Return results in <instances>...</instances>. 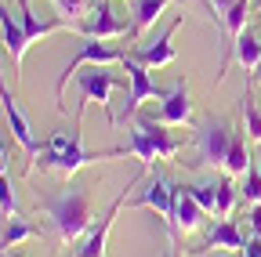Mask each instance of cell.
I'll list each match as a JSON object with an SVG mask.
<instances>
[{
    "instance_id": "cell-1",
    "label": "cell",
    "mask_w": 261,
    "mask_h": 257,
    "mask_svg": "<svg viewBox=\"0 0 261 257\" xmlns=\"http://www.w3.org/2000/svg\"><path fill=\"white\" fill-rule=\"evenodd\" d=\"M84 109L87 105H76V116H73V134H51L47 145H40V152L29 159L25 174L33 170H51V174H62V178H76L84 167L91 163H102V159H116V156H127L130 149L127 145H116V149H84Z\"/></svg>"
},
{
    "instance_id": "cell-2",
    "label": "cell",
    "mask_w": 261,
    "mask_h": 257,
    "mask_svg": "<svg viewBox=\"0 0 261 257\" xmlns=\"http://www.w3.org/2000/svg\"><path fill=\"white\" fill-rule=\"evenodd\" d=\"M37 210L47 217L58 243H76L94 229V192L73 178H65V185L51 196H37Z\"/></svg>"
},
{
    "instance_id": "cell-3",
    "label": "cell",
    "mask_w": 261,
    "mask_h": 257,
    "mask_svg": "<svg viewBox=\"0 0 261 257\" xmlns=\"http://www.w3.org/2000/svg\"><path fill=\"white\" fill-rule=\"evenodd\" d=\"M116 62H123V51L113 47L109 40H84L76 58L58 73V83H55V98H58V112H65V87H69V80L84 69V66H116Z\"/></svg>"
},
{
    "instance_id": "cell-4",
    "label": "cell",
    "mask_w": 261,
    "mask_h": 257,
    "mask_svg": "<svg viewBox=\"0 0 261 257\" xmlns=\"http://www.w3.org/2000/svg\"><path fill=\"white\" fill-rule=\"evenodd\" d=\"M69 29L80 33L84 40H120L127 33H135V25H127L123 18L113 15V0H98V4H91L84 18L69 22Z\"/></svg>"
},
{
    "instance_id": "cell-5",
    "label": "cell",
    "mask_w": 261,
    "mask_h": 257,
    "mask_svg": "<svg viewBox=\"0 0 261 257\" xmlns=\"http://www.w3.org/2000/svg\"><path fill=\"white\" fill-rule=\"evenodd\" d=\"M232 123L211 116L196 127V167H225L228 156V141H232Z\"/></svg>"
},
{
    "instance_id": "cell-6",
    "label": "cell",
    "mask_w": 261,
    "mask_h": 257,
    "mask_svg": "<svg viewBox=\"0 0 261 257\" xmlns=\"http://www.w3.org/2000/svg\"><path fill=\"white\" fill-rule=\"evenodd\" d=\"M120 66L127 69V80H130V94H127V105H123V120H127V116H138V109H142L145 98H167V94H171L167 87H160V83L149 76V69L142 66L138 58L123 54Z\"/></svg>"
},
{
    "instance_id": "cell-7",
    "label": "cell",
    "mask_w": 261,
    "mask_h": 257,
    "mask_svg": "<svg viewBox=\"0 0 261 257\" xmlns=\"http://www.w3.org/2000/svg\"><path fill=\"white\" fill-rule=\"evenodd\" d=\"M76 87H80V105L98 102L102 109H109V94L113 87H120V76L109 73L106 66H91L87 73H76Z\"/></svg>"
},
{
    "instance_id": "cell-8",
    "label": "cell",
    "mask_w": 261,
    "mask_h": 257,
    "mask_svg": "<svg viewBox=\"0 0 261 257\" xmlns=\"http://www.w3.org/2000/svg\"><path fill=\"white\" fill-rule=\"evenodd\" d=\"M181 22H185V18L171 22V25L156 37V40H145L138 51H130V58H138L145 69H163V66H171V62L178 58V51H174V44H171V40H174L178 29H181Z\"/></svg>"
},
{
    "instance_id": "cell-9",
    "label": "cell",
    "mask_w": 261,
    "mask_h": 257,
    "mask_svg": "<svg viewBox=\"0 0 261 257\" xmlns=\"http://www.w3.org/2000/svg\"><path fill=\"white\" fill-rule=\"evenodd\" d=\"M138 178H142V170H138L135 178H130V185H135ZM130 185H127V188H130ZM127 188H123V192H120V196L113 199V207H109V210L102 214V221H98V224H94V229L87 232V239H84V246H80V250H76L73 257H102V253H106V239H109V229H113V221H116V214H120V207L127 203Z\"/></svg>"
},
{
    "instance_id": "cell-10",
    "label": "cell",
    "mask_w": 261,
    "mask_h": 257,
    "mask_svg": "<svg viewBox=\"0 0 261 257\" xmlns=\"http://www.w3.org/2000/svg\"><path fill=\"white\" fill-rule=\"evenodd\" d=\"M0 105H4V116H8V131H11V138L22 145V152L33 159L40 152V145H37V138H33V127H29V120H25V112L18 109V102H15V94L0 83Z\"/></svg>"
},
{
    "instance_id": "cell-11",
    "label": "cell",
    "mask_w": 261,
    "mask_h": 257,
    "mask_svg": "<svg viewBox=\"0 0 261 257\" xmlns=\"http://www.w3.org/2000/svg\"><path fill=\"white\" fill-rule=\"evenodd\" d=\"M152 120L163 123V127H185V123H192V98H189V83L185 80H174L171 94L163 98V105H160V112Z\"/></svg>"
},
{
    "instance_id": "cell-12",
    "label": "cell",
    "mask_w": 261,
    "mask_h": 257,
    "mask_svg": "<svg viewBox=\"0 0 261 257\" xmlns=\"http://www.w3.org/2000/svg\"><path fill=\"white\" fill-rule=\"evenodd\" d=\"M0 40H4V51L11 54V62H15V73H18V80H22V62H25V51H29V37H25V29H22V22L0 4Z\"/></svg>"
},
{
    "instance_id": "cell-13",
    "label": "cell",
    "mask_w": 261,
    "mask_h": 257,
    "mask_svg": "<svg viewBox=\"0 0 261 257\" xmlns=\"http://www.w3.org/2000/svg\"><path fill=\"white\" fill-rule=\"evenodd\" d=\"M130 120H135V127H138V131H142V138L149 141V149L156 152V159H174L178 152H181V141L167 131V127H163V123H156L152 116H130Z\"/></svg>"
},
{
    "instance_id": "cell-14",
    "label": "cell",
    "mask_w": 261,
    "mask_h": 257,
    "mask_svg": "<svg viewBox=\"0 0 261 257\" xmlns=\"http://www.w3.org/2000/svg\"><path fill=\"white\" fill-rule=\"evenodd\" d=\"M174 188L178 185H171V181H163V178H149V185L142 188V196L130 203V207H149V210H156L163 221L171 224V214H174Z\"/></svg>"
},
{
    "instance_id": "cell-15",
    "label": "cell",
    "mask_w": 261,
    "mask_h": 257,
    "mask_svg": "<svg viewBox=\"0 0 261 257\" xmlns=\"http://www.w3.org/2000/svg\"><path fill=\"white\" fill-rule=\"evenodd\" d=\"M203 217H207V214L196 207V199L189 196V188H181V185H178V188H174V214H171V229L189 236V232H196V229H203Z\"/></svg>"
},
{
    "instance_id": "cell-16",
    "label": "cell",
    "mask_w": 261,
    "mask_h": 257,
    "mask_svg": "<svg viewBox=\"0 0 261 257\" xmlns=\"http://www.w3.org/2000/svg\"><path fill=\"white\" fill-rule=\"evenodd\" d=\"M18 22H22L25 37H29L33 44L44 40V37H51V33H58V29H69V22H44L37 11L29 8V0H18Z\"/></svg>"
},
{
    "instance_id": "cell-17",
    "label": "cell",
    "mask_w": 261,
    "mask_h": 257,
    "mask_svg": "<svg viewBox=\"0 0 261 257\" xmlns=\"http://www.w3.org/2000/svg\"><path fill=\"white\" fill-rule=\"evenodd\" d=\"M243 236H240V229H236V221L232 217H221L214 229L207 232V246H200L196 253H203V250H214V246H221V250H243Z\"/></svg>"
},
{
    "instance_id": "cell-18",
    "label": "cell",
    "mask_w": 261,
    "mask_h": 257,
    "mask_svg": "<svg viewBox=\"0 0 261 257\" xmlns=\"http://www.w3.org/2000/svg\"><path fill=\"white\" fill-rule=\"evenodd\" d=\"M250 149H247V134L243 131H236L232 134V141H228V156H225V174L228 178H243L247 170H250Z\"/></svg>"
},
{
    "instance_id": "cell-19",
    "label": "cell",
    "mask_w": 261,
    "mask_h": 257,
    "mask_svg": "<svg viewBox=\"0 0 261 257\" xmlns=\"http://www.w3.org/2000/svg\"><path fill=\"white\" fill-rule=\"evenodd\" d=\"M232 58L240 62L243 73H257V66H261V37L247 29V33L236 40V47H232Z\"/></svg>"
},
{
    "instance_id": "cell-20",
    "label": "cell",
    "mask_w": 261,
    "mask_h": 257,
    "mask_svg": "<svg viewBox=\"0 0 261 257\" xmlns=\"http://www.w3.org/2000/svg\"><path fill=\"white\" fill-rule=\"evenodd\" d=\"M171 4H174V0H135V22H130L135 33H149Z\"/></svg>"
},
{
    "instance_id": "cell-21",
    "label": "cell",
    "mask_w": 261,
    "mask_h": 257,
    "mask_svg": "<svg viewBox=\"0 0 261 257\" xmlns=\"http://www.w3.org/2000/svg\"><path fill=\"white\" fill-rule=\"evenodd\" d=\"M240 102H243V134H247V141L261 145V109L254 105V94L243 91Z\"/></svg>"
},
{
    "instance_id": "cell-22",
    "label": "cell",
    "mask_w": 261,
    "mask_h": 257,
    "mask_svg": "<svg viewBox=\"0 0 261 257\" xmlns=\"http://www.w3.org/2000/svg\"><path fill=\"white\" fill-rule=\"evenodd\" d=\"M33 236H37V224H29V221L15 217V221H8V229H4V239H0V246L11 250V246H18V243H25V239H33Z\"/></svg>"
},
{
    "instance_id": "cell-23",
    "label": "cell",
    "mask_w": 261,
    "mask_h": 257,
    "mask_svg": "<svg viewBox=\"0 0 261 257\" xmlns=\"http://www.w3.org/2000/svg\"><path fill=\"white\" fill-rule=\"evenodd\" d=\"M189 196L196 199V207H200L203 214H214V207H218V181H200V185H192Z\"/></svg>"
},
{
    "instance_id": "cell-24",
    "label": "cell",
    "mask_w": 261,
    "mask_h": 257,
    "mask_svg": "<svg viewBox=\"0 0 261 257\" xmlns=\"http://www.w3.org/2000/svg\"><path fill=\"white\" fill-rule=\"evenodd\" d=\"M0 217L15 221L18 217V203H15V181L8 178V170L0 174Z\"/></svg>"
},
{
    "instance_id": "cell-25",
    "label": "cell",
    "mask_w": 261,
    "mask_h": 257,
    "mask_svg": "<svg viewBox=\"0 0 261 257\" xmlns=\"http://www.w3.org/2000/svg\"><path fill=\"white\" fill-rule=\"evenodd\" d=\"M236 199H240V192H236L232 178H221V181H218V207H214V214H218V217H228V214H232V207H236Z\"/></svg>"
},
{
    "instance_id": "cell-26",
    "label": "cell",
    "mask_w": 261,
    "mask_h": 257,
    "mask_svg": "<svg viewBox=\"0 0 261 257\" xmlns=\"http://www.w3.org/2000/svg\"><path fill=\"white\" fill-rule=\"evenodd\" d=\"M240 196L247 203H261V170L250 163V170L243 174V188H240Z\"/></svg>"
},
{
    "instance_id": "cell-27",
    "label": "cell",
    "mask_w": 261,
    "mask_h": 257,
    "mask_svg": "<svg viewBox=\"0 0 261 257\" xmlns=\"http://www.w3.org/2000/svg\"><path fill=\"white\" fill-rule=\"evenodd\" d=\"M51 4L58 8V15H65V22H76V18L87 15L91 0H51Z\"/></svg>"
},
{
    "instance_id": "cell-28",
    "label": "cell",
    "mask_w": 261,
    "mask_h": 257,
    "mask_svg": "<svg viewBox=\"0 0 261 257\" xmlns=\"http://www.w3.org/2000/svg\"><path fill=\"white\" fill-rule=\"evenodd\" d=\"M232 4H236V0H207V8H211V18H214V22L221 25V18H225V11H228V8H232Z\"/></svg>"
},
{
    "instance_id": "cell-29",
    "label": "cell",
    "mask_w": 261,
    "mask_h": 257,
    "mask_svg": "<svg viewBox=\"0 0 261 257\" xmlns=\"http://www.w3.org/2000/svg\"><path fill=\"white\" fill-rule=\"evenodd\" d=\"M243 257H261V236H250L243 243Z\"/></svg>"
},
{
    "instance_id": "cell-30",
    "label": "cell",
    "mask_w": 261,
    "mask_h": 257,
    "mask_svg": "<svg viewBox=\"0 0 261 257\" xmlns=\"http://www.w3.org/2000/svg\"><path fill=\"white\" fill-rule=\"evenodd\" d=\"M250 232L261 236V203H254V210H250Z\"/></svg>"
},
{
    "instance_id": "cell-31",
    "label": "cell",
    "mask_w": 261,
    "mask_h": 257,
    "mask_svg": "<svg viewBox=\"0 0 261 257\" xmlns=\"http://www.w3.org/2000/svg\"><path fill=\"white\" fill-rule=\"evenodd\" d=\"M0 174H4V141H0Z\"/></svg>"
},
{
    "instance_id": "cell-32",
    "label": "cell",
    "mask_w": 261,
    "mask_h": 257,
    "mask_svg": "<svg viewBox=\"0 0 261 257\" xmlns=\"http://www.w3.org/2000/svg\"><path fill=\"white\" fill-rule=\"evenodd\" d=\"M254 8H257V15H261V0H254Z\"/></svg>"
},
{
    "instance_id": "cell-33",
    "label": "cell",
    "mask_w": 261,
    "mask_h": 257,
    "mask_svg": "<svg viewBox=\"0 0 261 257\" xmlns=\"http://www.w3.org/2000/svg\"><path fill=\"white\" fill-rule=\"evenodd\" d=\"M257 163H261V145H257Z\"/></svg>"
},
{
    "instance_id": "cell-34",
    "label": "cell",
    "mask_w": 261,
    "mask_h": 257,
    "mask_svg": "<svg viewBox=\"0 0 261 257\" xmlns=\"http://www.w3.org/2000/svg\"><path fill=\"white\" fill-rule=\"evenodd\" d=\"M254 76H257V80H261V66H257V73H254Z\"/></svg>"
},
{
    "instance_id": "cell-35",
    "label": "cell",
    "mask_w": 261,
    "mask_h": 257,
    "mask_svg": "<svg viewBox=\"0 0 261 257\" xmlns=\"http://www.w3.org/2000/svg\"><path fill=\"white\" fill-rule=\"evenodd\" d=\"M211 257H228V253H211Z\"/></svg>"
},
{
    "instance_id": "cell-36",
    "label": "cell",
    "mask_w": 261,
    "mask_h": 257,
    "mask_svg": "<svg viewBox=\"0 0 261 257\" xmlns=\"http://www.w3.org/2000/svg\"><path fill=\"white\" fill-rule=\"evenodd\" d=\"M167 257H178V253H174V250H171V253H167Z\"/></svg>"
},
{
    "instance_id": "cell-37",
    "label": "cell",
    "mask_w": 261,
    "mask_h": 257,
    "mask_svg": "<svg viewBox=\"0 0 261 257\" xmlns=\"http://www.w3.org/2000/svg\"><path fill=\"white\" fill-rule=\"evenodd\" d=\"M11 257H18V253H11Z\"/></svg>"
},
{
    "instance_id": "cell-38",
    "label": "cell",
    "mask_w": 261,
    "mask_h": 257,
    "mask_svg": "<svg viewBox=\"0 0 261 257\" xmlns=\"http://www.w3.org/2000/svg\"><path fill=\"white\" fill-rule=\"evenodd\" d=\"M0 44H4V40H0Z\"/></svg>"
}]
</instances>
